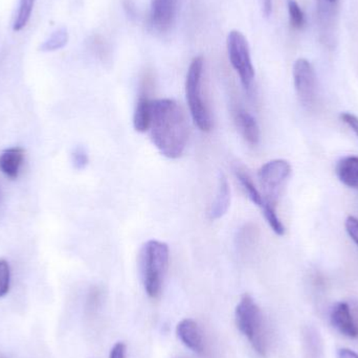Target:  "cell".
I'll return each instance as SVG.
<instances>
[{
  "label": "cell",
  "mask_w": 358,
  "mask_h": 358,
  "mask_svg": "<svg viewBox=\"0 0 358 358\" xmlns=\"http://www.w3.org/2000/svg\"><path fill=\"white\" fill-rule=\"evenodd\" d=\"M148 131L162 155L178 159L189 141V123L182 107L171 99L152 100Z\"/></svg>",
  "instance_id": "cell-1"
},
{
  "label": "cell",
  "mask_w": 358,
  "mask_h": 358,
  "mask_svg": "<svg viewBox=\"0 0 358 358\" xmlns=\"http://www.w3.org/2000/svg\"><path fill=\"white\" fill-rule=\"evenodd\" d=\"M236 325L261 357L268 352V336L262 311L250 294H244L235 310Z\"/></svg>",
  "instance_id": "cell-2"
},
{
  "label": "cell",
  "mask_w": 358,
  "mask_h": 358,
  "mask_svg": "<svg viewBox=\"0 0 358 358\" xmlns=\"http://www.w3.org/2000/svg\"><path fill=\"white\" fill-rule=\"evenodd\" d=\"M169 246L159 240L146 242L141 250V268L145 290L150 298L161 296L169 265Z\"/></svg>",
  "instance_id": "cell-3"
},
{
  "label": "cell",
  "mask_w": 358,
  "mask_h": 358,
  "mask_svg": "<svg viewBox=\"0 0 358 358\" xmlns=\"http://www.w3.org/2000/svg\"><path fill=\"white\" fill-rule=\"evenodd\" d=\"M204 61L201 56L196 57L189 64L185 80V96L189 113L195 125L201 131L212 130L213 119L210 107L202 92V75Z\"/></svg>",
  "instance_id": "cell-4"
},
{
  "label": "cell",
  "mask_w": 358,
  "mask_h": 358,
  "mask_svg": "<svg viewBox=\"0 0 358 358\" xmlns=\"http://www.w3.org/2000/svg\"><path fill=\"white\" fill-rule=\"evenodd\" d=\"M227 45L229 62L239 76L244 90L250 92L254 84L255 69L248 39L241 31L234 29L227 36Z\"/></svg>",
  "instance_id": "cell-5"
},
{
  "label": "cell",
  "mask_w": 358,
  "mask_h": 358,
  "mask_svg": "<svg viewBox=\"0 0 358 358\" xmlns=\"http://www.w3.org/2000/svg\"><path fill=\"white\" fill-rule=\"evenodd\" d=\"M290 174L292 166L285 159H273L260 168L258 178L264 202L277 206L282 189Z\"/></svg>",
  "instance_id": "cell-6"
},
{
  "label": "cell",
  "mask_w": 358,
  "mask_h": 358,
  "mask_svg": "<svg viewBox=\"0 0 358 358\" xmlns=\"http://www.w3.org/2000/svg\"><path fill=\"white\" fill-rule=\"evenodd\" d=\"M294 84L301 104L310 110L317 102V76L313 64L307 59L300 58L294 65Z\"/></svg>",
  "instance_id": "cell-7"
},
{
  "label": "cell",
  "mask_w": 358,
  "mask_h": 358,
  "mask_svg": "<svg viewBox=\"0 0 358 358\" xmlns=\"http://www.w3.org/2000/svg\"><path fill=\"white\" fill-rule=\"evenodd\" d=\"M179 0H151L150 27L159 33L171 29L178 15Z\"/></svg>",
  "instance_id": "cell-8"
},
{
  "label": "cell",
  "mask_w": 358,
  "mask_h": 358,
  "mask_svg": "<svg viewBox=\"0 0 358 358\" xmlns=\"http://www.w3.org/2000/svg\"><path fill=\"white\" fill-rule=\"evenodd\" d=\"M231 115L240 136L250 146H257L260 143L261 134L258 122L254 115L238 104L231 108Z\"/></svg>",
  "instance_id": "cell-9"
},
{
  "label": "cell",
  "mask_w": 358,
  "mask_h": 358,
  "mask_svg": "<svg viewBox=\"0 0 358 358\" xmlns=\"http://www.w3.org/2000/svg\"><path fill=\"white\" fill-rule=\"evenodd\" d=\"M332 326L347 338H358V328L351 311L350 304L346 302L336 303L332 307L330 315Z\"/></svg>",
  "instance_id": "cell-10"
},
{
  "label": "cell",
  "mask_w": 358,
  "mask_h": 358,
  "mask_svg": "<svg viewBox=\"0 0 358 358\" xmlns=\"http://www.w3.org/2000/svg\"><path fill=\"white\" fill-rule=\"evenodd\" d=\"M176 334L181 343L189 350L198 355L203 352V336L199 326L195 321L191 319L182 320L176 327Z\"/></svg>",
  "instance_id": "cell-11"
},
{
  "label": "cell",
  "mask_w": 358,
  "mask_h": 358,
  "mask_svg": "<svg viewBox=\"0 0 358 358\" xmlns=\"http://www.w3.org/2000/svg\"><path fill=\"white\" fill-rule=\"evenodd\" d=\"M231 203V189L224 174H219L216 196L208 210L210 220H218L227 214Z\"/></svg>",
  "instance_id": "cell-12"
},
{
  "label": "cell",
  "mask_w": 358,
  "mask_h": 358,
  "mask_svg": "<svg viewBox=\"0 0 358 358\" xmlns=\"http://www.w3.org/2000/svg\"><path fill=\"white\" fill-rule=\"evenodd\" d=\"M25 151L20 147L6 149L0 155V171L6 178H18L24 163Z\"/></svg>",
  "instance_id": "cell-13"
},
{
  "label": "cell",
  "mask_w": 358,
  "mask_h": 358,
  "mask_svg": "<svg viewBox=\"0 0 358 358\" xmlns=\"http://www.w3.org/2000/svg\"><path fill=\"white\" fill-rule=\"evenodd\" d=\"M149 94H150L149 83L146 81L143 85L142 90H141L140 96H138L134 115V129L138 132L148 131L151 102H152V99L150 98Z\"/></svg>",
  "instance_id": "cell-14"
},
{
  "label": "cell",
  "mask_w": 358,
  "mask_h": 358,
  "mask_svg": "<svg viewBox=\"0 0 358 358\" xmlns=\"http://www.w3.org/2000/svg\"><path fill=\"white\" fill-rule=\"evenodd\" d=\"M336 176L346 187L358 189V157H343L336 165Z\"/></svg>",
  "instance_id": "cell-15"
},
{
  "label": "cell",
  "mask_w": 358,
  "mask_h": 358,
  "mask_svg": "<svg viewBox=\"0 0 358 358\" xmlns=\"http://www.w3.org/2000/svg\"><path fill=\"white\" fill-rule=\"evenodd\" d=\"M234 172H235L236 178L239 181L240 185H241L243 191L245 192L248 199H250L252 203L259 206V208H262L263 203H264L262 193L257 189L250 174H248L246 170L244 169L243 167H241V166H236V167L234 168Z\"/></svg>",
  "instance_id": "cell-16"
},
{
  "label": "cell",
  "mask_w": 358,
  "mask_h": 358,
  "mask_svg": "<svg viewBox=\"0 0 358 358\" xmlns=\"http://www.w3.org/2000/svg\"><path fill=\"white\" fill-rule=\"evenodd\" d=\"M36 0H19L18 8L13 21V31H20L27 27L33 13Z\"/></svg>",
  "instance_id": "cell-17"
},
{
  "label": "cell",
  "mask_w": 358,
  "mask_h": 358,
  "mask_svg": "<svg viewBox=\"0 0 358 358\" xmlns=\"http://www.w3.org/2000/svg\"><path fill=\"white\" fill-rule=\"evenodd\" d=\"M69 42V31L62 27L56 29L43 43L40 45V50L43 52H56L64 48Z\"/></svg>",
  "instance_id": "cell-18"
},
{
  "label": "cell",
  "mask_w": 358,
  "mask_h": 358,
  "mask_svg": "<svg viewBox=\"0 0 358 358\" xmlns=\"http://www.w3.org/2000/svg\"><path fill=\"white\" fill-rule=\"evenodd\" d=\"M305 344L307 346L308 358H323V345L315 328H309L307 330L305 334Z\"/></svg>",
  "instance_id": "cell-19"
},
{
  "label": "cell",
  "mask_w": 358,
  "mask_h": 358,
  "mask_svg": "<svg viewBox=\"0 0 358 358\" xmlns=\"http://www.w3.org/2000/svg\"><path fill=\"white\" fill-rule=\"evenodd\" d=\"M262 212L266 219L267 223L277 235L283 236L285 234V227L280 220L277 213V206L264 202L262 206Z\"/></svg>",
  "instance_id": "cell-20"
},
{
  "label": "cell",
  "mask_w": 358,
  "mask_h": 358,
  "mask_svg": "<svg viewBox=\"0 0 358 358\" xmlns=\"http://www.w3.org/2000/svg\"><path fill=\"white\" fill-rule=\"evenodd\" d=\"M288 14L290 24L294 29H302L306 23L304 12L296 0H287Z\"/></svg>",
  "instance_id": "cell-21"
},
{
  "label": "cell",
  "mask_w": 358,
  "mask_h": 358,
  "mask_svg": "<svg viewBox=\"0 0 358 358\" xmlns=\"http://www.w3.org/2000/svg\"><path fill=\"white\" fill-rule=\"evenodd\" d=\"M10 267L8 261L0 259V299L6 296L10 292Z\"/></svg>",
  "instance_id": "cell-22"
},
{
  "label": "cell",
  "mask_w": 358,
  "mask_h": 358,
  "mask_svg": "<svg viewBox=\"0 0 358 358\" xmlns=\"http://www.w3.org/2000/svg\"><path fill=\"white\" fill-rule=\"evenodd\" d=\"M71 163H73L75 169H85L88 163H90L87 151L83 147H77L71 155Z\"/></svg>",
  "instance_id": "cell-23"
},
{
  "label": "cell",
  "mask_w": 358,
  "mask_h": 358,
  "mask_svg": "<svg viewBox=\"0 0 358 358\" xmlns=\"http://www.w3.org/2000/svg\"><path fill=\"white\" fill-rule=\"evenodd\" d=\"M347 233L358 246V219L355 216H349L345 222Z\"/></svg>",
  "instance_id": "cell-24"
},
{
  "label": "cell",
  "mask_w": 358,
  "mask_h": 358,
  "mask_svg": "<svg viewBox=\"0 0 358 358\" xmlns=\"http://www.w3.org/2000/svg\"><path fill=\"white\" fill-rule=\"evenodd\" d=\"M341 120L357 134L358 138V117L352 113H344L341 115Z\"/></svg>",
  "instance_id": "cell-25"
},
{
  "label": "cell",
  "mask_w": 358,
  "mask_h": 358,
  "mask_svg": "<svg viewBox=\"0 0 358 358\" xmlns=\"http://www.w3.org/2000/svg\"><path fill=\"white\" fill-rule=\"evenodd\" d=\"M126 351L127 347L123 342L117 343L111 349L109 358H126Z\"/></svg>",
  "instance_id": "cell-26"
},
{
  "label": "cell",
  "mask_w": 358,
  "mask_h": 358,
  "mask_svg": "<svg viewBox=\"0 0 358 358\" xmlns=\"http://www.w3.org/2000/svg\"><path fill=\"white\" fill-rule=\"evenodd\" d=\"M262 10L265 17H271L273 14V0H262Z\"/></svg>",
  "instance_id": "cell-27"
},
{
  "label": "cell",
  "mask_w": 358,
  "mask_h": 358,
  "mask_svg": "<svg viewBox=\"0 0 358 358\" xmlns=\"http://www.w3.org/2000/svg\"><path fill=\"white\" fill-rule=\"evenodd\" d=\"M338 358H358V355L350 349H340L338 351Z\"/></svg>",
  "instance_id": "cell-28"
},
{
  "label": "cell",
  "mask_w": 358,
  "mask_h": 358,
  "mask_svg": "<svg viewBox=\"0 0 358 358\" xmlns=\"http://www.w3.org/2000/svg\"><path fill=\"white\" fill-rule=\"evenodd\" d=\"M350 307L353 317H355V324H357L358 328V302L351 303Z\"/></svg>",
  "instance_id": "cell-29"
},
{
  "label": "cell",
  "mask_w": 358,
  "mask_h": 358,
  "mask_svg": "<svg viewBox=\"0 0 358 358\" xmlns=\"http://www.w3.org/2000/svg\"><path fill=\"white\" fill-rule=\"evenodd\" d=\"M326 1L329 2V3H334V2L336 1V0H326Z\"/></svg>",
  "instance_id": "cell-30"
},
{
  "label": "cell",
  "mask_w": 358,
  "mask_h": 358,
  "mask_svg": "<svg viewBox=\"0 0 358 358\" xmlns=\"http://www.w3.org/2000/svg\"><path fill=\"white\" fill-rule=\"evenodd\" d=\"M0 199H1V189H0Z\"/></svg>",
  "instance_id": "cell-31"
}]
</instances>
